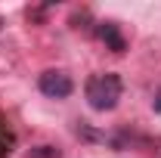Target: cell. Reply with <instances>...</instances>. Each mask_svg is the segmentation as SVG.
<instances>
[{
  "instance_id": "3",
  "label": "cell",
  "mask_w": 161,
  "mask_h": 158,
  "mask_svg": "<svg viewBox=\"0 0 161 158\" xmlns=\"http://www.w3.org/2000/svg\"><path fill=\"white\" fill-rule=\"evenodd\" d=\"M96 34H99V40L112 50V53H124V50H127V40H124V34H121L118 22H99V25H96Z\"/></svg>"
},
{
  "instance_id": "2",
  "label": "cell",
  "mask_w": 161,
  "mask_h": 158,
  "mask_svg": "<svg viewBox=\"0 0 161 158\" xmlns=\"http://www.w3.org/2000/svg\"><path fill=\"white\" fill-rule=\"evenodd\" d=\"M37 87H40V93L50 96V99H65V96H71V90H75L71 78H68L65 71H56V68L43 71L40 81H37Z\"/></svg>"
},
{
  "instance_id": "1",
  "label": "cell",
  "mask_w": 161,
  "mask_h": 158,
  "mask_svg": "<svg viewBox=\"0 0 161 158\" xmlns=\"http://www.w3.org/2000/svg\"><path fill=\"white\" fill-rule=\"evenodd\" d=\"M121 90H124V84H121V78L115 71H99V75H93L87 81V87H84L90 109H96V112H112L118 105V99H121Z\"/></svg>"
},
{
  "instance_id": "5",
  "label": "cell",
  "mask_w": 161,
  "mask_h": 158,
  "mask_svg": "<svg viewBox=\"0 0 161 158\" xmlns=\"http://www.w3.org/2000/svg\"><path fill=\"white\" fill-rule=\"evenodd\" d=\"M28 158H59V149H53V146H37V149H31Z\"/></svg>"
},
{
  "instance_id": "6",
  "label": "cell",
  "mask_w": 161,
  "mask_h": 158,
  "mask_svg": "<svg viewBox=\"0 0 161 158\" xmlns=\"http://www.w3.org/2000/svg\"><path fill=\"white\" fill-rule=\"evenodd\" d=\"M152 109H155V112H158V115H161V90H158V93H155V99H152Z\"/></svg>"
},
{
  "instance_id": "4",
  "label": "cell",
  "mask_w": 161,
  "mask_h": 158,
  "mask_svg": "<svg viewBox=\"0 0 161 158\" xmlns=\"http://www.w3.org/2000/svg\"><path fill=\"white\" fill-rule=\"evenodd\" d=\"M13 149H16V133H13L9 121L0 115V158H6Z\"/></svg>"
},
{
  "instance_id": "7",
  "label": "cell",
  "mask_w": 161,
  "mask_h": 158,
  "mask_svg": "<svg viewBox=\"0 0 161 158\" xmlns=\"http://www.w3.org/2000/svg\"><path fill=\"white\" fill-rule=\"evenodd\" d=\"M0 28H3V19H0Z\"/></svg>"
}]
</instances>
